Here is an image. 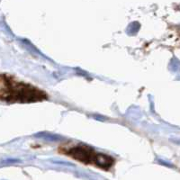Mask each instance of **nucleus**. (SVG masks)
Masks as SVG:
<instances>
[{
    "mask_svg": "<svg viewBox=\"0 0 180 180\" xmlns=\"http://www.w3.org/2000/svg\"><path fill=\"white\" fill-rule=\"evenodd\" d=\"M60 152L77 161L95 165L104 169H108L109 168H111L114 162V159L111 156L95 152L94 149L82 144L72 146L71 148H64L60 150Z\"/></svg>",
    "mask_w": 180,
    "mask_h": 180,
    "instance_id": "f03ea898",
    "label": "nucleus"
},
{
    "mask_svg": "<svg viewBox=\"0 0 180 180\" xmlns=\"http://www.w3.org/2000/svg\"><path fill=\"white\" fill-rule=\"evenodd\" d=\"M48 95L42 89L31 84L19 81L7 74H1L0 98L8 103H35L47 99Z\"/></svg>",
    "mask_w": 180,
    "mask_h": 180,
    "instance_id": "f257e3e1",
    "label": "nucleus"
}]
</instances>
